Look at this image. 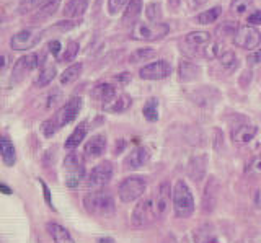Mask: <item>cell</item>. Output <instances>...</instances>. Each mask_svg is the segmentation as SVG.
<instances>
[{
  "label": "cell",
  "instance_id": "6da1fadb",
  "mask_svg": "<svg viewBox=\"0 0 261 243\" xmlns=\"http://www.w3.org/2000/svg\"><path fill=\"white\" fill-rule=\"evenodd\" d=\"M82 106H84V101H82V98H79V96H75V98H70L59 111H56L51 118L46 119L44 123L41 124V132H43L46 137L54 136L57 131H59V129H62L64 126H67L69 123H72V121L79 116Z\"/></svg>",
  "mask_w": 261,
  "mask_h": 243
},
{
  "label": "cell",
  "instance_id": "7a4b0ae2",
  "mask_svg": "<svg viewBox=\"0 0 261 243\" xmlns=\"http://www.w3.org/2000/svg\"><path fill=\"white\" fill-rule=\"evenodd\" d=\"M84 207L87 209L88 214L98 217H111L114 214V209H116L113 194L105 190L87 193L84 198Z\"/></svg>",
  "mask_w": 261,
  "mask_h": 243
},
{
  "label": "cell",
  "instance_id": "3957f363",
  "mask_svg": "<svg viewBox=\"0 0 261 243\" xmlns=\"http://www.w3.org/2000/svg\"><path fill=\"white\" fill-rule=\"evenodd\" d=\"M171 201H173V210L176 217L186 219L191 217L194 212V198L183 180H178L175 183V188L171 190Z\"/></svg>",
  "mask_w": 261,
  "mask_h": 243
},
{
  "label": "cell",
  "instance_id": "277c9868",
  "mask_svg": "<svg viewBox=\"0 0 261 243\" xmlns=\"http://www.w3.org/2000/svg\"><path fill=\"white\" fill-rule=\"evenodd\" d=\"M170 26L162 21H136L130 30V38L136 41H157L168 35Z\"/></svg>",
  "mask_w": 261,
  "mask_h": 243
},
{
  "label": "cell",
  "instance_id": "5b68a950",
  "mask_svg": "<svg viewBox=\"0 0 261 243\" xmlns=\"http://www.w3.org/2000/svg\"><path fill=\"white\" fill-rule=\"evenodd\" d=\"M145 188H147V181L144 176H139V175L127 176L121 181L118 188L119 199L122 202H134L136 199L142 196Z\"/></svg>",
  "mask_w": 261,
  "mask_h": 243
},
{
  "label": "cell",
  "instance_id": "8992f818",
  "mask_svg": "<svg viewBox=\"0 0 261 243\" xmlns=\"http://www.w3.org/2000/svg\"><path fill=\"white\" fill-rule=\"evenodd\" d=\"M113 173H114V167L111 161L105 160L101 164H98L92 168V172L88 173L87 176V186L92 191H96V190H103L106 184L111 181L113 178Z\"/></svg>",
  "mask_w": 261,
  "mask_h": 243
},
{
  "label": "cell",
  "instance_id": "52a82bcc",
  "mask_svg": "<svg viewBox=\"0 0 261 243\" xmlns=\"http://www.w3.org/2000/svg\"><path fill=\"white\" fill-rule=\"evenodd\" d=\"M43 36H44V31L41 28H35V26L24 28L12 36L10 46L15 51H27L30 47H35L41 39H43Z\"/></svg>",
  "mask_w": 261,
  "mask_h": 243
},
{
  "label": "cell",
  "instance_id": "ba28073f",
  "mask_svg": "<svg viewBox=\"0 0 261 243\" xmlns=\"http://www.w3.org/2000/svg\"><path fill=\"white\" fill-rule=\"evenodd\" d=\"M232 41L237 47H240V49L255 51L261 44V33L255 26H250V25L239 26L235 31V35L232 36Z\"/></svg>",
  "mask_w": 261,
  "mask_h": 243
},
{
  "label": "cell",
  "instance_id": "9c48e42d",
  "mask_svg": "<svg viewBox=\"0 0 261 243\" xmlns=\"http://www.w3.org/2000/svg\"><path fill=\"white\" fill-rule=\"evenodd\" d=\"M155 219V209H153V199H142L134 207L130 214V225L134 229H145L149 227Z\"/></svg>",
  "mask_w": 261,
  "mask_h": 243
},
{
  "label": "cell",
  "instance_id": "30bf717a",
  "mask_svg": "<svg viewBox=\"0 0 261 243\" xmlns=\"http://www.w3.org/2000/svg\"><path fill=\"white\" fill-rule=\"evenodd\" d=\"M39 64H43V61H39V54H36V52L23 56V58L16 61L15 67H13L12 82H20V80L27 77V74H30L31 70H35Z\"/></svg>",
  "mask_w": 261,
  "mask_h": 243
},
{
  "label": "cell",
  "instance_id": "8fae6325",
  "mask_svg": "<svg viewBox=\"0 0 261 243\" xmlns=\"http://www.w3.org/2000/svg\"><path fill=\"white\" fill-rule=\"evenodd\" d=\"M170 74H171V64L165 59L150 62L139 70V77L144 80H162L167 78Z\"/></svg>",
  "mask_w": 261,
  "mask_h": 243
},
{
  "label": "cell",
  "instance_id": "7c38bea8",
  "mask_svg": "<svg viewBox=\"0 0 261 243\" xmlns=\"http://www.w3.org/2000/svg\"><path fill=\"white\" fill-rule=\"evenodd\" d=\"M171 202V186L168 181H162L155 193V199H153V209H155V215L162 217L167 214V210L170 207Z\"/></svg>",
  "mask_w": 261,
  "mask_h": 243
},
{
  "label": "cell",
  "instance_id": "4fadbf2b",
  "mask_svg": "<svg viewBox=\"0 0 261 243\" xmlns=\"http://www.w3.org/2000/svg\"><path fill=\"white\" fill-rule=\"evenodd\" d=\"M106 150V136L96 134L85 142L84 145V155L85 158H98L101 157Z\"/></svg>",
  "mask_w": 261,
  "mask_h": 243
},
{
  "label": "cell",
  "instance_id": "5bb4252c",
  "mask_svg": "<svg viewBox=\"0 0 261 243\" xmlns=\"http://www.w3.org/2000/svg\"><path fill=\"white\" fill-rule=\"evenodd\" d=\"M217 188L219 184L214 176H209V180L204 186V194H202V210L204 212H212L217 206Z\"/></svg>",
  "mask_w": 261,
  "mask_h": 243
},
{
  "label": "cell",
  "instance_id": "9a60e30c",
  "mask_svg": "<svg viewBox=\"0 0 261 243\" xmlns=\"http://www.w3.org/2000/svg\"><path fill=\"white\" fill-rule=\"evenodd\" d=\"M61 5V0H47L46 4H43L36 9L35 12L30 13V18L33 23H41V21H46L53 17V15L57 13V9H59Z\"/></svg>",
  "mask_w": 261,
  "mask_h": 243
},
{
  "label": "cell",
  "instance_id": "2e32d148",
  "mask_svg": "<svg viewBox=\"0 0 261 243\" xmlns=\"http://www.w3.org/2000/svg\"><path fill=\"white\" fill-rule=\"evenodd\" d=\"M149 158H150V152H149V149H147V147L134 149L124 158V168L126 170H137V168L144 167L147 161H149Z\"/></svg>",
  "mask_w": 261,
  "mask_h": 243
},
{
  "label": "cell",
  "instance_id": "e0dca14e",
  "mask_svg": "<svg viewBox=\"0 0 261 243\" xmlns=\"http://www.w3.org/2000/svg\"><path fill=\"white\" fill-rule=\"evenodd\" d=\"M186 44L191 47L193 54H198L199 49H202L204 46H207L212 41V36L207 31H191L185 36Z\"/></svg>",
  "mask_w": 261,
  "mask_h": 243
},
{
  "label": "cell",
  "instance_id": "ac0fdd59",
  "mask_svg": "<svg viewBox=\"0 0 261 243\" xmlns=\"http://www.w3.org/2000/svg\"><path fill=\"white\" fill-rule=\"evenodd\" d=\"M256 132H258V127L255 124H237L232 129L230 137L237 144H247L256 136Z\"/></svg>",
  "mask_w": 261,
  "mask_h": 243
},
{
  "label": "cell",
  "instance_id": "d6986e66",
  "mask_svg": "<svg viewBox=\"0 0 261 243\" xmlns=\"http://www.w3.org/2000/svg\"><path fill=\"white\" fill-rule=\"evenodd\" d=\"M46 230L51 235V238L54 240V243H75L72 238V235L69 233L67 229H64L61 224L57 222H47L46 224Z\"/></svg>",
  "mask_w": 261,
  "mask_h": 243
},
{
  "label": "cell",
  "instance_id": "ffe728a7",
  "mask_svg": "<svg viewBox=\"0 0 261 243\" xmlns=\"http://www.w3.org/2000/svg\"><path fill=\"white\" fill-rule=\"evenodd\" d=\"M201 74V69L198 64H194L193 61H181L178 67V78L181 82H191L196 80Z\"/></svg>",
  "mask_w": 261,
  "mask_h": 243
},
{
  "label": "cell",
  "instance_id": "44dd1931",
  "mask_svg": "<svg viewBox=\"0 0 261 243\" xmlns=\"http://www.w3.org/2000/svg\"><path fill=\"white\" fill-rule=\"evenodd\" d=\"M206 164H207V157L206 155H196L190 160V165H188V173L193 178L194 181H199L206 175Z\"/></svg>",
  "mask_w": 261,
  "mask_h": 243
},
{
  "label": "cell",
  "instance_id": "7402d4cb",
  "mask_svg": "<svg viewBox=\"0 0 261 243\" xmlns=\"http://www.w3.org/2000/svg\"><path fill=\"white\" fill-rule=\"evenodd\" d=\"M116 96V87L111 84H98L93 87L92 90V98L96 101H101L103 104L108 103L110 100H113Z\"/></svg>",
  "mask_w": 261,
  "mask_h": 243
},
{
  "label": "cell",
  "instance_id": "603a6c76",
  "mask_svg": "<svg viewBox=\"0 0 261 243\" xmlns=\"http://www.w3.org/2000/svg\"><path fill=\"white\" fill-rule=\"evenodd\" d=\"M130 103H133V100H130V96L126 95V93H121V95H116L113 100H110L108 103L103 104V110L108 111V113H122L126 111Z\"/></svg>",
  "mask_w": 261,
  "mask_h": 243
},
{
  "label": "cell",
  "instance_id": "cb8c5ba5",
  "mask_svg": "<svg viewBox=\"0 0 261 243\" xmlns=\"http://www.w3.org/2000/svg\"><path fill=\"white\" fill-rule=\"evenodd\" d=\"M88 9V0H69L64 7V17L69 18H79L82 17Z\"/></svg>",
  "mask_w": 261,
  "mask_h": 243
},
{
  "label": "cell",
  "instance_id": "d4e9b609",
  "mask_svg": "<svg viewBox=\"0 0 261 243\" xmlns=\"http://www.w3.org/2000/svg\"><path fill=\"white\" fill-rule=\"evenodd\" d=\"M0 157L7 167H13L16 161V150L15 145L7 137H0Z\"/></svg>",
  "mask_w": 261,
  "mask_h": 243
},
{
  "label": "cell",
  "instance_id": "484cf974",
  "mask_svg": "<svg viewBox=\"0 0 261 243\" xmlns=\"http://www.w3.org/2000/svg\"><path fill=\"white\" fill-rule=\"evenodd\" d=\"M87 123H82L79 124L75 129H73V132L69 136V139L65 141L64 144V147L67 149V150H73V149H77L79 145L82 144V141L85 139V136H87Z\"/></svg>",
  "mask_w": 261,
  "mask_h": 243
},
{
  "label": "cell",
  "instance_id": "4316f807",
  "mask_svg": "<svg viewBox=\"0 0 261 243\" xmlns=\"http://www.w3.org/2000/svg\"><path fill=\"white\" fill-rule=\"evenodd\" d=\"M142 7H144V0H129L124 9V13H122V21L134 23L139 18V15H141Z\"/></svg>",
  "mask_w": 261,
  "mask_h": 243
},
{
  "label": "cell",
  "instance_id": "83f0119b",
  "mask_svg": "<svg viewBox=\"0 0 261 243\" xmlns=\"http://www.w3.org/2000/svg\"><path fill=\"white\" fill-rule=\"evenodd\" d=\"M220 15H222V7L217 5V7H212V9L201 12L199 15H196L194 21L199 23V25H212V23H216L220 18Z\"/></svg>",
  "mask_w": 261,
  "mask_h": 243
},
{
  "label": "cell",
  "instance_id": "f1b7e54d",
  "mask_svg": "<svg viewBox=\"0 0 261 243\" xmlns=\"http://www.w3.org/2000/svg\"><path fill=\"white\" fill-rule=\"evenodd\" d=\"M82 70H84V66H82L80 62L77 64H72V66H69L67 69H65L62 74H61V84L62 85H70L73 84L75 80L80 77Z\"/></svg>",
  "mask_w": 261,
  "mask_h": 243
},
{
  "label": "cell",
  "instance_id": "f546056e",
  "mask_svg": "<svg viewBox=\"0 0 261 243\" xmlns=\"http://www.w3.org/2000/svg\"><path fill=\"white\" fill-rule=\"evenodd\" d=\"M224 44L220 41H211L207 46H204L201 49V56H204L206 59H219L224 54Z\"/></svg>",
  "mask_w": 261,
  "mask_h": 243
},
{
  "label": "cell",
  "instance_id": "4dcf8cb0",
  "mask_svg": "<svg viewBox=\"0 0 261 243\" xmlns=\"http://www.w3.org/2000/svg\"><path fill=\"white\" fill-rule=\"evenodd\" d=\"M157 56V51L152 49V47H141V49L134 51L133 54L129 56V62L130 64H139V62H145L150 61Z\"/></svg>",
  "mask_w": 261,
  "mask_h": 243
},
{
  "label": "cell",
  "instance_id": "1f68e13d",
  "mask_svg": "<svg viewBox=\"0 0 261 243\" xmlns=\"http://www.w3.org/2000/svg\"><path fill=\"white\" fill-rule=\"evenodd\" d=\"M54 77H56V66L46 64V66H43V69H41L39 77L36 78V87H47L53 82Z\"/></svg>",
  "mask_w": 261,
  "mask_h": 243
},
{
  "label": "cell",
  "instance_id": "d6a6232c",
  "mask_svg": "<svg viewBox=\"0 0 261 243\" xmlns=\"http://www.w3.org/2000/svg\"><path fill=\"white\" fill-rule=\"evenodd\" d=\"M144 118L150 123H155L159 119V100L157 98H149L147 103L144 104Z\"/></svg>",
  "mask_w": 261,
  "mask_h": 243
},
{
  "label": "cell",
  "instance_id": "836d02e7",
  "mask_svg": "<svg viewBox=\"0 0 261 243\" xmlns=\"http://www.w3.org/2000/svg\"><path fill=\"white\" fill-rule=\"evenodd\" d=\"M84 176H85V170L80 165L75 170H70L67 175V180H65V184H67L69 188H77V186L82 183V180H84Z\"/></svg>",
  "mask_w": 261,
  "mask_h": 243
},
{
  "label": "cell",
  "instance_id": "e575fe53",
  "mask_svg": "<svg viewBox=\"0 0 261 243\" xmlns=\"http://www.w3.org/2000/svg\"><path fill=\"white\" fill-rule=\"evenodd\" d=\"M251 7H253V0H232L230 12L240 17V15H245L247 12H250Z\"/></svg>",
  "mask_w": 261,
  "mask_h": 243
},
{
  "label": "cell",
  "instance_id": "d590c367",
  "mask_svg": "<svg viewBox=\"0 0 261 243\" xmlns=\"http://www.w3.org/2000/svg\"><path fill=\"white\" fill-rule=\"evenodd\" d=\"M47 0H23L18 7V13L20 15H27V13H31L35 12L36 9H39L41 5L46 4Z\"/></svg>",
  "mask_w": 261,
  "mask_h": 243
},
{
  "label": "cell",
  "instance_id": "8d00e7d4",
  "mask_svg": "<svg viewBox=\"0 0 261 243\" xmlns=\"http://www.w3.org/2000/svg\"><path fill=\"white\" fill-rule=\"evenodd\" d=\"M219 64L227 70H233L237 67V56L233 51H224V54L219 58Z\"/></svg>",
  "mask_w": 261,
  "mask_h": 243
},
{
  "label": "cell",
  "instance_id": "74e56055",
  "mask_svg": "<svg viewBox=\"0 0 261 243\" xmlns=\"http://www.w3.org/2000/svg\"><path fill=\"white\" fill-rule=\"evenodd\" d=\"M79 46H80L79 41H70L67 44V47H65L64 54L61 56V61L62 62H70V61L75 59V56L79 54Z\"/></svg>",
  "mask_w": 261,
  "mask_h": 243
},
{
  "label": "cell",
  "instance_id": "f35d334b",
  "mask_svg": "<svg viewBox=\"0 0 261 243\" xmlns=\"http://www.w3.org/2000/svg\"><path fill=\"white\" fill-rule=\"evenodd\" d=\"M145 15H147V18H149V21H160V18H162V7H160V4L153 2V4L147 5Z\"/></svg>",
  "mask_w": 261,
  "mask_h": 243
},
{
  "label": "cell",
  "instance_id": "ab89813d",
  "mask_svg": "<svg viewBox=\"0 0 261 243\" xmlns=\"http://www.w3.org/2000/svg\"><path fill=\"white\" fill-rule=\"evenodd\" d=\"M127 5V0H108V12L111 15L119 13Z\"/></svg>",
  "mask_w": 261,
  "mask_h": 243
},
{
  "label": "cell",
  "instance_id": "60d3db41",
  "mask_svg": "<svg viewBox=\"0 0 261 243\" xmlns=\"http://www.w3.org/2000/svg\"><path fill=\"white\" fill-rule=\"evenodd\" d=\"M82 164H80V160H79V157L75 155V153H69L67 157H65V160H64V167H65V170H75V168H79Z\"/></svg>",
  "mask_w": 261,
  "mask_h": 243
},
{
  "label": "cell",
  "instance_id": "b9f144b4",
  "mask_svg": "<svg viewBox=\"0 0 261 243\" xmlns=\"http://www.w3.org/2000/svg\"><path fill=\"white\" fill-rule=\"evenodd\" d=\"M247 21L250 26H255V28L258 25H261V10H253L247 17Z\"/></svg>",
  "mask_w": 261,
  "mask_h": 243
},
{
  "label": "cell",
  "instance_id": "7bdbcfd3",
  "mask_svg": "<svg viewBox=\"0 0 261 243\" xmlns=\"http://www.w3.org/2000/svg\"><path fill=\"white\" fill-rule=\"evenodd\" d=\"M250 66H256V64H261V49H255L248 58H247Z\"/></svg>",
  "mask_w": 261,
  "mask_h": 243
},
{
  "label": "cell",
  "instance_id": "ee69618b",
  "mask_svg": "<svg viewBox=\"0 0 261 243\" xmlns=\"http://www.w3.org/2000/svg\"><path fill=\"white\" fill-rule=\"evenodd\" d=\"M248 172L261 175V157H256L255 160L251 161V164L248 165Z\"/></svg>",
  "mask_w": 261,
  "mask_h": 243
},
{
  "label": "cell",
  "instance_id": "f6af8a7d",
  "mask_svg": "<svg viewBox=\"0 0 261 243\" xmlns=\"http://www.w3.org/2000/svg\"><path fill=\"white\" fill-rule=\"evenodd\" d=\"M253 206L256 209H261V188H256L253 193Z\"/></svg>",
  "mask_w": 261,
  "mask_h": 243
},
{
  "label": "cell",
  "instance_id": "bcb514c9",
  "mask_svg": "<svg viewBox=\"0 0 261 243\" xmlns=\"http://www.w3.org/2000/svg\"><path fill=\"white\" fill-rule=\"evenodd\" d=\"M8 64H10V56L8 54H0V72H4Z\"/></svg>",
  "mask_w": 261,
  "mask_h": 243
},
{
  "label": "cell",
  "instance_id": "7dc6e473",
  "mask_svg": "<svg viewBox=\"0 0 261 243\" xmlns=\"http://www.w3.org/2000/svg\"><path fill=\"white\" fill-rule=\"evenodd\" d=\"M49 51L53 52V56H59V51H61V43L57 41V39H56V41H51V43H49Z\"/></svg>",
  "mask_w": 261,
  "mask_h": 243
},
{
  "label": "cell",
  "instance_id": "c3c4849f",
  "mask_svg": "<svg viewBox=\"0 0 261 243\" xmlns=\"http://www.w3.org/2000/svg\"><path fill=\"white\" fill-rule=\"evenodd\" d=\"M41 186H43V191H44V198H46V202L49 204V207H53V201H51V194H49V188H47V184L43 181V180H39Z\"/></svg>",
  "mask_w": 261,
  "mask_h": 243
},
{
  "label": "cell",
  "instance_id": "681fc988",
  "mask_svg": "<svg viewBox=\"0 0 261 243\" xmlns=\"http://www.w3.org/2000/svg\"><path fill=\"white\" fill-rule=\"evenodd\" d=\"M168 4H170L171 9H178L179 4H181V0H168Z\"/></svg>",
  "mask_w": 261,
  "mask_h": 243
},
{
  "label": "cell",
  "instance_id": "f907efd6",
  "mask_svg": "<svg viewBox=\"0 0 261 243\" xmlns=\"http://www.w3.org/2000/svg\"><path fill=\"white\" fill-rule=\"evenodd\" d=\"M0 191L5 193V194H12V190L8 188V186H5V184H0Z\"/></svg>",
  "mask_w": 261,
  "mask_h": 243
},
{
  "label": "cell",
  "instance_id": "816d5d0a",
  "mask_svg": "<svg viewBox=\"0 0 261 243\" xmlns=\"http://www.w3.org/2000/svg\"><path fill=\"white\" fill-rule=\"evenodd\" d=\"M193 2H194V5H196V7H201V5L206 4L207 0H193Z\"/></svg>",
  "mask_w": 261,
  "mask_h": 243
},
{
  "label": "cell",
  "instance_id": "f5cc1de1",
  "mask_svg": "<svg viewBox=\"0 0 261 243\" xmlns=\"http://www.w3.org/2000/svg\"><path fill=\"white\" fill-rule=\"evenodd\" d=\"M204 243H217V240L216 238H211L209 241H204Z\"/></svg>",
  "mask_w": 261,
  "mask_h": 243
}]
</instances>
